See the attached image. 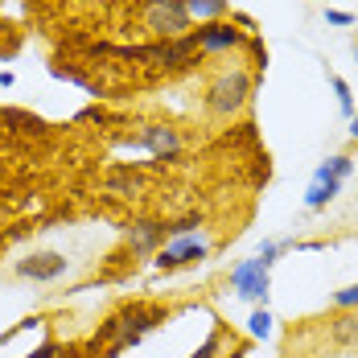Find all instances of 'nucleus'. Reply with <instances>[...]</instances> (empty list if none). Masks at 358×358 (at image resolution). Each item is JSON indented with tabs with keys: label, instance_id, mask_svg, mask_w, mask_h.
<instances>
[{
	"label": "nucleus",
	"instance_id": "obj_7",
	"mask_svg": "<svg viewBox=\"0 0 358 358\" xmlns=\"http://www.w3.org/2000/svg\"><path fill=\"white\" fill-rule=\"evenodd\" d=\"M132 144L144 148V152H152L157 165H169V161L181 157V132L173 128V124H165V120H148V124H141V132L132 136Z\"/></svg>",
	"mask_w": 358,
	"mask_h": 358
},
{
	"label": "nucleus",
	"instance_id": "obj_23",
	"mask_svg": "<svg viewBox=\"0 0 358 358\" xmlns=\"http://www.w3.org/2000/svg\"><path fill=\"white\" fill-rule=\"evenodd\" d=\"M325 25H334V29H350V25H355V13H346V8H325Z\"/></svg>",
	"mask_w": 358,
	"mask_h": 358
},
{
	"label": "nucleus",
	"instance_id": "obj_26",
	"mask_svg": "<svg viewBox=\"0 0 358 358\" xmlns=\"http://www.w3.org/2000/svg\"><path fill=\"white\" fill-rule=\"evenodd\" d=\"M355 62H358V45H355Z\"/></svg>",
	"mask_w": 358,
	"mask_h": 358
},
{
	"label": "nucleus",
	"instance_id": "obj_18",
	"mask_svg": "<svg viewBox=\"0 0 358 358\" xmlns=\"http://www.w3.org/2000/svg\"><path fill=\"white\" fill-rule=\"evenodd\" d=\"M329 83H334V95H338V111H342V115L350 120V115L358 111V108H355V91H350V83H346L342 74H334Z\"/></svg>",
	"mask_w": 358,
	"mask_h": 358
},
{
	"label": "nucleus",
	"instance_id": "obj_4",
	"mask_svg": "<svg viewBox=\"0 0 358 358\" xmlns=\"http://www.w3.org/2000/svg\"><path fill=\"white\" fill-rule=\"evenodd\" d=\"M189 37H194V45L202 50V58H215V54H239V50H248V41H251V34H243L231 17H227V21L194 25Z\"/></svg>",
	"mask_w": 358,
	"mask_h": 358
},
{
	"label": "nucleus",
	"instance_id": "obj_22",
	"mask_svg": "<svg viewBox=\"0 0 358 358\" xmlns=\"http://www.w3.org/2000/svg\"><path fill=\"white\" fill-rule=\"evenodd\" d=\"M329 305H334V309H358V285L338 288V292L329 296Z\"/></svg>",
	"mask_w": 358,
	"mask_h": 358
},
{
	"label": "nucleus",
	"instance_id": "obj_21",
	"mask_svg": "<svg viewBox=\"0 0 358 358\" xmlns=\"http://www.w3.org/2000/svg\"><path fill=\"white\" fill-rule=\"evenodd\" d=\"M50 74H54V78H62V83H74V87H87V91H95V87L87 83V74L74 71V66H62V62H54V66H50Z\"/></svg>",
	"mask_w": 358,
	"mask_h": 358
},
{
	"label": "nucleus",
	"instance_id": "obj_12",
	"mask_svg": "<svg viewBox=\"0 0 358 358\" xmlns=\"http://www.w3.org/2000/svg\"><path fill=\"white\" fill-rule=\"evenodd\" d=\"M141 169H144V165H111V169H108V189H111V194H124V198L144 194Z\"/></svg>",
	"mask_w": 358,
	"mask_h": 358
},
{
	"label": "nucleus",
	"instance_id": "obj_10",
	"mask_svg": "<svg viewBox=\"0 0 358 358\" xmlns=\"http://www.w3.org/2000/svg\"><path fill=\"white\" fill-rule=\"evenodd\" d=\"M194 62H202V50L194 45V37H169V41H157V54H152V66L161 71H189Z\"/></svg>",
	"mask_w": 358,
	"mask_h": 358
},
{
	"label": "nucleus",
	"instance_id": "obj_9",
	"mask_svg": "<svg viewBox=\"0 0 358 358\" xmlns=\"http://www.w3.org/2000/svg\"><path fill=\"white\" fill-rule=\"evenodd\" d=\"M124 243L132 255H157L169 243V222L165 218H136L124 227Z\"/></svg>",
	"mask_w": 358,
	"mask_h": 358
},
{
	"label": "nucleus",
	"instance_id": "obj_6",
	"mask_svg": "<svg viewBox=\"0 0 358 358\" xmlns=\"http://www.w3.org/2000/svg\"><path fill=\"white\" fill-rule=\"evenodd\" d=\"M202 259H210V243H206V235H178V239H169L165 248L152 255L157 272H181V268H198Z\"/></svg>",
	"mask_w": 358,
	"mask_h": 358
},
{
	"label": "nucleus",
	"instance_id": "obj_13",
	"mask_svg": "<svg viewBox=\"0 0 358 358\" xmlns=\"http://www.w3.org/2000/svg\"><path fill=\"white\" fill-rule=\"evenodd\" d=\"M189 21L194 25H206V21H227L231 17V0H181Z\"/></svg>",
	"mask_w": 358,
	"mask_h": 358
},
{
	"label": "nucleus",
	"instance_id": "obj_5",
	"mask_svg": "<svg viewBox=\"0 0 358 358\" xmlns=\"http://www.w3.org/2000/svg\"><path fill=\"white\" fill-rule=\"evenodd\" d=\"M231 288L239 301H251V305H268V292H272V264L264 255H251L243 264L231 268Z\"/></svg>",
	"mask_w": 358,
	"mask_h": 358
},
{
	"label": "nucleus",
	"instance_id": "obj_20",
	"mask_svg": "<svg viewBox=\"0 0 358 358\" xmlns=\"http://www.w3.org/2000/svg\"><path fill=\"white\" fill-rule=\"evenodd\" d=\"M248 334H251V338H268V334H272V313H268V305H259V309L251 313Z\"/></svg>",
	"mask_w": 358,
	"mask_h": 358
},
{
	"label": "nucleus",
	"instance_id": "obj_3",
	"mask_svg": "<svg viewBox=\"0 0 358 358\" xmlns=\"http://www.w3.org/2000/svg\"><path fill=\"white\" fill-rule=\"evenodd\" d=\"M141 25H144V34L157 37V41L185 37L194 29V21H189V13H185L181 0H144L141 4Z\"/></svg>",
	"mask_w": 358,
	"mask_h": 358
},
{
	"label": "nucleus",
	"instance_id": "obj_8",
	"mask_svg": "<svg viewBox=\"0 0 358 358\" xmlns=\"http://www.w3.org/2000/svg\"><path fill=\"white\" fill-rule=\"evenodd\" d=\"M13 272L21 276V280H34V285H54V280H62L66 272H71V259L62 255V251H29V255H21L17 264H13Z\"/></svg>",
	"mask_w": 358,
	"mask_h": 358
},
{
	"label": "nucleus",
	"instance_id": "obj_19",
	"mask_svg": "<svg viewBox=\"0 0 358 358\" xmlns=\"http://www.w3.org/2000/svg\"><path fill=\"white\" fill-rule=\"evenodd\" d=\"M202 227H206L202 215H181L169 222V239H178V235H202Z\"/></svg>",
	"mask_w": 358,
	"mask_h": 358
},
{
	"label": "nucleus",
	"instance_id": "obj_24",
	"mask_svg": "<svg viewBox=\"0 0 358 358\" xmlns=\"http://www.w3.org/2000/svg\"><path fill=\"white\" fill-rule=\"evenodd\" d=\"M13 83H17V74H13V71H0V87H13Z\"/></svg>",
	"mask_w": 358,
	"mask_h": 358
},
{
	"label": "nucleus",
	"instance_id": "obj_16",
	"mask_svg": "<svg viewBox=\"0 0 358 358\" xmlns=\"http://www.w3.org/2000/svg\"><path fill=\"white\" fill-rule=\"evenodd\" d=\"M0 120L4 124H17V132H29V136H45V124L29 115V111H0Z\"/></svg>",
	"mask_w": 358,
	"mask_h": 358
},
{
	"label": "nucleus",
	"instance_id": "obj_1",
	"mask_svg": "<svg viewBox=\"0 0 358 358\" xmlns=\"http://www.w3.org/2000/svg\"><path fill=\"white\" fill-rule=\"evenodd\" d=\"M165 317H169V309H165V305L128 301V305H120L111 317H103V325L95 329V338L87 342L83 358H120L124 350L141 346L157 325H165Z\"/></svg>",
	"mask_w": 358,
	"mask_h": 358
},
{
	"label": "nucleus",
	"instance_id": "obj_14",
	"mask_svg": "<svg viewBox=\"0 0 358 358\" xmlns=\"http://www.w3.org/2000/svg\"><path fill=\"white\" fill-rule=\"evenodd\" d=\"M350 173H355V157L334 152V157H325L322 165L313 169V181H346Z\"/></svg>",
	"mask_w": 358,
	"mask_h": 358
},
{
	"label": "nucleus",
	"instance_id": "obj_11",
	"mask_svg": "<svg viewBox=\"0 0 358 358\" xmlns=\"http://www.w3.org/2000/svg\"><path fill=\"white\" fill-rule=\"evenodd\" d=\"M325 338H329L338 350H358V309H338V313L325 322Z\"/></svg>",
	"mask_w": 358,
	"mask_h": 358
},
{
	"label": "nucleus",
	"instance_id": "obj_25",
	"mask_svg": "<svg viewBox=\"0 0 358 358\" xmlns=\"http://www.w3.org/2000/svg\"><path fill=\"white\" fill-rule=\"evenodd\" d=\"M350 141L358 144V111H355V115H350Z\"/></svg>",
	"mask_w": 358,
	"mask_h": 358
},
{
	"label": "nucleus",
	"instance_id": "obj_2",
	"mask_svg": "<svg viewBox=\"0 0 358 358\" xmlns=\"http://www.w3.org/2000/svg\"><path fill=\"white\" fill-rule=\"evenodd\" d=\"M255 95V74L248 66H222L202 91V108L215 120H235Z\"/></svg>",
	"mask_w": 358,
	"mask_h": 358
},
{
	"label": "nucleus",
	"instance_id": "obj_17",
	"mask_svg": "<svg viewBox=\"0 0 358 358\" xmlns=\"http://www.w3.org/2000/svg\"><path fill=\"white\" fill-rule=\"evenodd\" d=\"M21 358H83L74 346H62V342H54V338H45L37 350H29V355H21Z\"/></svg>",
	"mask_w": 358,
	"mask_h": 358
},
{
	"label": "nucleus",
	"instance_id": "obj_15",
	"mask_svg": "<svg viewBox=\"0 0 358 358\" xmlns=\"http://www.w3.org/2000/svg\"><path fill=\"white\" fill-rule=\"evenodd\" d=\"M342 185H346V181H309V189H305V210H325V206L342 194Z\"/></svg>",
	"mask_w": 358,
	"mask_h": 358
}]
</instances>
